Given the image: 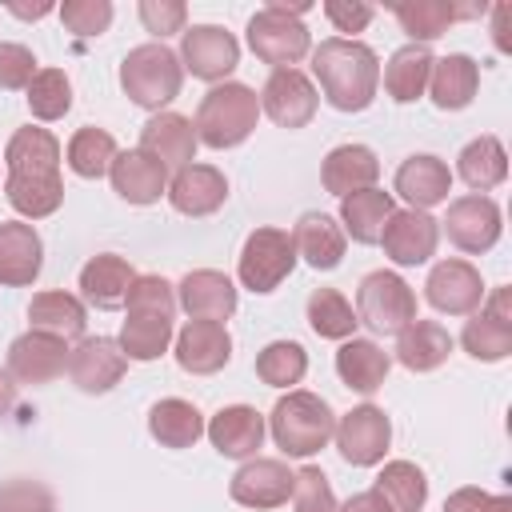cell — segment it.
<instances>
[{
  "instance_id": "cell-24",
  "label": "cell",
  "mask_w": 512,
  "mask_h": 512,
  "mask_svg": "<svg viewBox=\"0 0 512 512\" xmlns=\"http://www.w3.org/2000/svg\"><path fill=\"white\" fill-rule=\"evenodd\" d=\"M180 304L192 320H228L236 312V284L224 272L196 268L180 280Z\"/></svg>"
},
{
  "instance_id": "cell-21",
  "label": "cell",
  "mask_w": 512,
  "mask_h": 512,
  "mask_svg": "<svg viewBox=\"0 0 512 512\" xmlns=\"http://www.w3.org/2000/svg\"><path fill=\"white\" fill-rule=\"evenodd\" d=\"M40 264H44L40 232L32 224H20V220L0 224V284L24 288L40 276Z\"/></svg>"
},
{
  "instance_id": "cell-46",
  "label": "cell",
  "mask_w": 512,
  "mask_h": 512,
  "mask_svg": "<svg viewBox=\"0 0 512 512\" xmlns=\"http://www.w3.org/2000/svg\"><path fill=\"white\" fill-rule=\"evenodd\" d=\"M60 20L76 36H100L112 24V4L108 0H64Z\"/></svg>"
},
{
  "instance_id": "cell-54",
  "label": "cell",
  "mask_w": 512,
  "mask_h": 512,
  "mask_svg": "<svg viewBox=\"0 0 512 512\" xmlns=\"http://www.w3.org/2000/svg\"><path fill=\"white\" fill-rule=\"evenodd\" d=\"M508 20H512V8H508V4H496V28H492V32H496V48H500V52H508V48H512Z\"/></svg>"
},
{
  "instance_id": "cell-3",
  "label": "cell",
  "mask_w": 512,
  "mask_h": 512,
  "mask_svg": "<svg viewBox=\"0 0 512 512\" xmlns=\"http://www.w3.org/2000/svg\"><path fill=\"white\" fill-rule=\"evenodd\" d=\"M260 120V100L248 84H220L200 100L196 112V140L208 148H236L252 136Z\"/></svg>"
},
{
  "instance_id": "cell-37",
  "label": "cell",
  "mask_w": 512,
  "mask_h": 512,
  "mask_svg": "<svg viewBox=\"0 0 512 512\" xmlns=\"http://www.w3.org/2000/svg\"><path fill=\"white\" fill-rule=\"evenodd\" d=\"M392 12H396V20H400V28H404V32L412 36V44H416V40H436V36H444L456 16H476V12H484V4H480V8H452V4H444V0H412V4H396Z\"/></svg>"
},
{
  "instance_id": "cell-32",
  "label": "cell",
  "mask_w": 512,
  "mask_h": 512,
  "mask_svg": "<svg viewBox=\"0 0 512 512\" xmlns=\"http://www.w3.org/2000/svg\"><path fill=\"white\" fill-rule=\"evenodd\" d=\"M388 352L384 348H376L372 340H344L340 344V352H336V372H340V380L352 388V392H376L380 384H384V376H388Z\"/></svg>"
},
{
  "instance_id": "cell-6",
  "label": "cell",
  "mask_w": 512,
  "mask_h": 512,
  "mask_svg": "<svg viewBox=\"0 0 512 512\" xmlns=\"http://www.w3.org/2000/svg\"><path fill=\"white\" fill-rule=\"evenodd\" d=\"M308 4H268L260 8L252 20H248V44L252 52L264 60V64H276V68H292L296 60L308 56L312 40H308V28L300 24V12Z\"/></svg>"
},
{
  "instance_id": "cell-9",
  "label": "cell",
  "mask_w": 512,
  "mask_h": 512,
  "mask_svg": "<svg viewBox=\"0 0 512 512\" xmlns=\"http://www.w3.org/2000/svg\"><path fill=\"white\" fill-rule=\"evenodd\" d=\"M336 448L348 464L356 468H368V464H380L384 452H388V440H392V424L388 416L376 408V404H360L352 408L340 424H336Z\"/></svg>"
},
{
  "instance_id": "cell-33",
  "label": "cell",
  "mask_w": 512,
  "mask_h": 512,
  "mask_svg": "<svg viewBox=\"0 0 512 512\" xmlns=\"http://www.w3.org/2000/svg\"><path fill=\"white\" fill-rule=\"evenodd\" d=\"M392 212H396L392 196L380 188H364V192H352L340 200V220L356 244H380V232Z\"/></svg>"
},
{
  "instance_id": "cell-26",
  "label": "cell",
  "mask_w": 512,
  "mask_h": 512,
  "mask_svg": "<svg viewBox=\"0 0 512 512\" xmlns=\"http://www.w3.org/2000/svg\"><path fill=\"white\" fill-rule=\"evenodd\" d=\"M376 176H380V160H376V152L364 148V144H340V148H332V152L324 156V168H320L324 188H328L332 196H340V200L352 196V192L372 188Z\"/></svg>"
},
{
  "instance_id": "cell-1",
  "label": "cell",
  "mask_w": 512,
  "mask_h": 512,
  "mask_svg": "<svg viewBox=\"0 0 512 512\" xmlns=\"http://www.w3.org/2000/svg\"><path fill=\"white\" fill-rule=\"evenodd\" d=\"M8 180L4 196L20 216H52L64 204V180H60V144L48 128H20L8 140Z\"/></svg>"
},
{
  "instance_id": "cell-23",
  "label": "cell",
  "mask_w": 512,
  "mask_h": 512,
  "mask_svg": "<svg viewBox=\"0 0 512 512\" xmlns=\"http://www.w3.org/2000/svg\"><path fill=\"white\" fill-rule=\"evenodd\" d=\"M108 176H112V188H116L128 204H156L160 192L168 188V168H164L160 160H152L148 152H140V148L116 152Z\"/></svg>"
},
{
  "instance_id": "cell-51",
  "label": "cell",
  "mask_w": 512,
  "mask_h": 512,
  "mask_svg": "<svg viewBox=\"0 0 512 512\" xmlns=\"http://www.w3.org/2000/svg\"><path fill=\"white\" fill-rule=\"evenodd\" d=\"M444 512H512V496H488L480 488H460L444 500Z\"/></svg>"
},
{
  "instance_id": "cell-17",
  "label": "cell",
  "mask_w": 512,
  "mask_h": 512,
  "mask_svg": "<svg viewBox=\"0 0 512 512\" xmlns=\"http://www.w3.org/2000/svg\"><path fill=\"white\" fill-rule=\"evenodd\" d=\"M232 356V336L216 320H188L176 336V364L192 376H212L228 364Z\"/></svg>"
},
{
  "instance_id": "cell-44",
  "label": "cell",
  "mask_w": 512,
  "mask_h": 512,
  "mask_svg": "<svg viewBox=\"0 0 512 512\" xmlns=\"http://www.w3.org/2000/svg\"><path fill=\"white\" fill-rule=\"evenodd\" d=\"M28 108L36 120H60L72 108V84L60 68H40L28 84Z\"/></svg>"
},
{
  "instance_id": "cell-20",
  "label": "cell",
  "mask_w": 512,
  "mask_h": 512,
  "mask_svg": "<svg viewBox=\"0 0 512 512\" xmlns=\"http://www.w3.org/2000/svg\"><path fill=\"white\" fill-rule=\"evenodd\" d=\"M196 124L180 112H160L144 124L140 132V152H148L152 160H160L164 168H188L196 156Z\"/></svg>"
},
{
  "instance_id": "cell-40",
  "label": "cell",
  "mask_w": 512,
  "mask_h": 512,
  "mask_svg": "<svg viewBox=\"0 0 512 512\" xmlns=\"http://www.w3.org/2000/svg\"><path fill=\"white\" fill-rule=\"evenodd\" d=\"M376 492L388 500L392 512H420L428 500V480L412 460H392L376 476Z\"/></svg>"
},
{
  "instance_id": "cell-10",
  "label": "cell",
  "mask_w": 512,
  "mask_h": 512,
  "mask_svg": "<svg viewBox=\"0 0 512 512\" xmlns=\"http://www.w3.org/2000/svg\"><path fill=\"white\" fill-rule=\"evenodd\" d=\"M180 60L200 80H224L240 64V44L232 32H224L216 24H192V28H184Z\"/></svg>"
},
{
  "instance_id": "cell-39",
  "label": "cell",
  "mask_w": 512,
  "mask_h": 512,
  "mask_svg": "<svg viewBox=\"0 0 512 512\" xmlns=\"http://www.w3.org/2000/svg\"><path fill=\"white\" fill-rule=\"evenodd\" d=\"M168 340H172V316L128 312L116 344H120V352L128 360H156L160 352H168Z\"/></svg>"
},
{
  "instance_id": "cell-30",
  "label": "cell",
  "mask_w": 512,
  "mask_h": 512,
  "mask_svg": "<svg viewBox=\"0 0 512 512\" xmlns=\"http://www.w3.org/2000/svg\"><path fill=\"white\" fill-rule=\"evenodd\" d=\"M292 244H296V256H304V260H308L312 268H320V272L336 268L340 256H344V232H340V224H336L332 216H324V212H304V216L296 220Z\"/></svg>"
},
{
  "instance_id": "cell-53",
  "label": "cell",
  "mask_w": 512,
  "mask_h": 512,
  "mask_svg": "<svg viewBox=\"0 0 512 512\" xmlns=\"http://www.w3.org/2000/svg\"><path fill=\"white\" fill-rule=\"evenodd\" d=\"M336 512H392V508H388V500L372 488V492H356V496H348L344 504H336Z\"/></svg>"
},
{
  "instance_id": "cell-11",
  "label": "cell",
  "mask_w": 512,
  "mask_h": 512,
  "mask_svg": "<svg viewBox=\"0 0 512 512\" xmlns=\"http://www.w3.org/2000/svg\"><path fill=\"white\" fill-rule=\"evenodd\" d=\"M460 344H464L468 356L488 360V364L492 360H504L512 352V292L508 288H496L492 300H488V308L476 312L464 324Z\"/></svg>"
},
{
  "instance_id": "cell-43",
  "label": "cell",
  "mask_w": 512,
  "mask_h": 512,
  "mask_svg": "<svg viewBox=\"0 0 512 512\" xmlns=\"http://www.w3.org/2000/svg\"><path fill=\"white\" fill-rule=\"evenodd\" d=\"M308 372V356L296 340H272L260 356H256V376L268 384V388H292L300 384Z\"/></svg>"
},
{
  "instance_id": "cell-31",
  "label": "cell",
  "mask_w": 512,
  "mask_h": 512,
  "mask_svg": "<svg viewBox=\"0 0 512 512\" xmlns=\"http://www.w3.org/2000/svg\"><path fill=\"white\" fill-rule=\"evenodd\" d=\"M448 352H452V336L436 324V320H412L404 332H400V340H396V360L404 364V368H412V372H432V368H440L444 360H448Z\"/></svg>"
},
{
  "instance_id": "cell-50",
  "label": "cell",
  "mask_w": 512,
  "mask_h": 512,
  "mask_svg": "<svg viewBox=\"0 0 512 512\" xmlns=\"http://www.w3.org/2000/svg\"><path fill=\"white\" fill-rule=\"evenodd\" d=\"M36 72V56L24 44H0V88H28Z\"/></svg>"
},
{
  "instance_id": "cell-18",
  "label": "cell",
  "mask_w": 512,
  "mask_h": 512,
  "mask_svg": "<svg viewBox=\"0 0 512 512\" xmlns=\"http://www.w3.org/2000/svg\"><path fill=\"white\" fill-rule=\"evenodd\" d=\"M64 364H68V348L56 336L24 332L8 344V376L20 384H48L64 372Z\"/></svg>"
},
{
  "instance_id": "cell-7",
  "label": "cell",
  "mask_w": 512,
  "mask_h": 512,
  "mask_svg": "<svg viewBox=\"0 0 512 512\" xmlns=\"http://www.w3.org/2000/svg\"><path fill=\"white\" fill-rule=\"evenodd\" d=\"M416 320V296L396 272H368L356 292V324L380 336H400Z\"/></svg>"
},
{
  "instance_id": "cell-41",
  "label": "cell",
  "mask_w": 512,
  "mask_h": 512,
  "mask_svg": "<svg viewBox=\"0 0 512 512\" xmlns=\"http://www.w3.org/2000/svg\"><path fill=\"white\" fill-rule=\"evenodd\" d=\"M308 324L324 340H348L356 332V312L336 288H316L308 296Z\"/></svg>"
},
{
  "instance_id": "cell-29",
  "label": "cell",
  "mask_w": 512,
  "mask_h": 512,
  "mask_svg": "<svg viewBox=\"0 0 512 512\" xmlns=\"http://www.w3.org/2000/svg\"><path fill=\"white\" fill-rule=\"evenodd\" d=\"M132 280H136L132 264H128L124 256H112V252L92 256V260L80 268V292H84V300L96 304V308H120L124 296H128V288H132Z\"/></svg>"
},
{
  "instance_id": "cell-34",
  "label": "cell",
  "mask_w": 512,
  "mask_h": 512,
  "mask_svg": "<svg viewBox=\"0 0 512 512\" xmlns=\"http://www.w3.org/2000/svg\"><path fill=\"white\" fill-rule=\"evenodd\" d=\"M28 320H32V332H44V336H56V340H72L88 324L84 304L76 296H68V292H40V296H32Z\"/></svg>"
},
{
  "instance_id": "cell-14",
  "label": "cell",
  "mask_w": 512,
  "mask_h": 512,
  "mask_svg": "<svg viewBox=\"0 0 512 512\" xmlns=\"http://www.w3.org/2000/svg\"><path fill=\"white\" fill-rule=\"evenodd\" d=\"M444 228L460 252H488L500 240V208L488 196H460L448 204Z\"/></svg>"
},
{
  "instance_id": "cell-42",
  "label": "cell",
  "mask_w": 512,
  "mask_h": 512,
  "mask_svg": "<svg viewBox=\"0 0 512 512\" xmlns=\"http://www.w3.org/2000/svg\"><path fill=\"white\" fill-rule=\"evenodd\" d=\"M112 160H116V140L104 128H80L68 140V168L84 180L104 176L112 168Z\"/></svg>"
},
{
  "instance_id": "cell-55",
  "label": "cell",
  "mask_w": 512,
  "mask_h": 512,
  "mask_svg": "<svg viewBox=\"0 0 512 512\" xmlns=\"http://www.w3.org/2000/svg\"><path fill=\"white\" fill-rule=\"evenodd\" d=\"M16 408V380L8 376V368H0V416H8Z\"/></svg>"
},
{
  "instance_id": "cell-27",
  "label": "cell",
  "mask_w": 512,
  "mask_h": 512,
  "mask_svg": "<svg viewBox=\"0 0 512 512\" xmlns=\"http://www.w3.org/2000/svg\"><path fill=\"white\" fill-rule=\"evenodd\" d=\"M396 192L416 208H432V204H444L448 192H452V172L444 160L420 152V156H408L400 168H396Z\"/></svg>"
},
{
  "instance_id": "cell-8",
  "label": "cell",
  "mask_w": 512,
  "mask_h": 512,
  "mask_svg": "<svg viewBox=\"0 0 512 512\" xmlns=\"http://www.w3.org/2000/svg\"><path fill=\"white\" fill-rule=\"evenodd\" d=\"M296 268V244H292V232L284 228H256L248 240H244V252H240V284L252 288V292H272L280 288V280Z\"/></svg>"
},
{
  "instance_id": "cell-49",
  "label": "cell",
  "mask_w": 512,
  "mask_h": 512,
  "mask_svg": "<svg viewBox=\"0 0 512 512\" xmlns=\"http://www.w3.org/2000/svg\"><path fill=\"white\" fill-rule=\"evenodd\" d=\"M140 20L152 36H172V32H184V20H188V8L180 0H140Z\"/></svg>"
},
{
  "instance_id": "cell-28",
  "label": "cell",
  "mask_w": 512,
  "mask_h": 512,
  "mask_svg": "<svg viewBox=\"0 0 512 512\" xmlns=\"http://www.w3.org/2000/svg\"><path fill=\"white\" fill-rule=\"evenodd\" d=\"M428 88H432V104L444 108V112H460L472 104L476 88H480V68L472 56L464 52H452L444 60L432 64V76H428Z\"/></svg>"
},
{
  "instance_id": "cell-36",
  "label": "cell",
  "mask_w": 512,
  "mask_h": 512,
  "mask_svg": "<svg viewBox=\"0 0 512 512\" xmlns=\"http://www.w3.org/2000/svg\"><path fill=\"white\" fill-rule=\"evenodd\" d=\"M148 432H152L164 448H192V444L200 440V432H204V420H200L196 404L172 396V400L152 404V412H148Z\"/></svg>"
},
{
  "instance_id": "cell-4",
  "label": "cell",
  "mask_w": 512,
  "mask_h": 512,
  "mask_svg": "<svg viewBox=\"0 0 512 512\" xmlns=\"http://www.w3.org/2000/svg\"><path fill=\"white\" fill-rule=\"evenodd\" d=\"M336 432L332 408L316 392H288L272 408V440L288 456H312L320 452Z\"/></svg>"
},
{
  "instance_id": "cell-12",
  "label": "cell",
  "mask_w": 512,
  "mask_h": 512,
  "mask_svg": "<svg viewBox=\"0 0 512 512\" xmlns=\"http://www.w3.org/2000/svg\"><path fill=\"white\" fill-rule=\"evenodd\" d=\"M424 296L436 312H448V316H468L484 304V284H480V272L468 264V260H444L428 272V284H424Z\"/></svg>"
},
{
  "instance_id": "cell-56",
  "label": "cell",
  "mask_w": 512,
  "mask_h": 512,
  "mask_svg": "<svg viewBox=\"0 0 512 512\" xmlns=\"http://www.w3.org/2000/svg\"><path fill=\"white\" fill-rule=\"evenodd\" d=\"M12 12H16V16H32V20H36V16H48V12H52V4H32V8L12 4Z\"/></svg>"
},
{
  "instance_id": "cell-35",
  "label": "cell",
  "mask_w": 512,
  "mask_h": 512,
  "mask_svg": "<svg viewBox=\"0 0 512 512\" xmlns=\"http://www.w3.org/2000/svg\"><path fill=\"white\" fill-rule=\"evenodd\" d=\"M432 52L424 44H404L392 52L388 68H384V88L396 104H408L416 100L424 88H428V76H432Z\"/></svg>"
},
{
  "instance_id": "cell-52",
  "label": "cell",
  "mask_w": 512,
  "mask_h": 512,
  "mask_svg": "<svg viewBox=\"0 0 512 512\" xmlns=\"http://www.w3.org/2000/svg\"><path fill=\"white\" fill-rule=\"evenodd\" d=\"M324 16L340 32H364L368 20H372V4H360V0H328L324 4Z\"/></svg>"
},
{
  "instance_id": "cell-22",
  "label": "cell",
  "mask_w": 512,
  "mask_h": 512,
  "mask_svg": "<svg viewBox=\"0 0 512 512\" xmlns=\"http://www.w3.org/2000/svg\"><path fill=\"white\" fill-rule=\"evenodd\" d=\"M168 200L184 216H212L228 200V180L212 164H188V168L176 172V180L168 188Z\"/></svg>"
},
{
  "instance_id": "cell-5",
  "label": "cell",
  "mask_w": 512,
  "mask_h": 512,
  "mask_svg": "<svg viewBox=\"0 0 512 512\" xmlns=\"http://www.w3.org/2000/svg\"><path fill=\"white\" fill-rule=\"evenodd\" d=\"M120 84L140 108H164L168 100L180 96L184 84V64L172 48L164 44H140L124 56L120 64Z\"/></svg>"
},
{
  "instance_id": "cell-2",
  "label": "cell",
  "mask_w": 512,
  "mask_h": 512,
  "mask_svg": "<svg viewBox=\"0 0 512 512\" xmlns=\"http://www.w3.org/2000/svg\"><path fill=\"white\" fill-rule=\"evenodd\" d=\"M312 76L320 80L336 112H364L376 96L380 64L368 44L332 36V40H320V48L312 52Z\"/></svg>"
},
{
  "instance_id": "cell-48",
  "label": "cell",
  "mask_w": 512,
  "mask_h": 512,
  "mask_svg": "<svg viewBox=\"0 0 512 512\" xmlns=\"http://www.w3.org/2000/svg\"><path fill=\"white\" fill-rule=\"evenodd\" d=\"M0 512H56V500L40 480H8L0 484Z\"/></svg>"
},
{
  "instance_id": "cell-16",
  "label": "cell",
  "mask_w": 512,
  "mask_h": 512,
  "mask_svg": "<svg viewBox=\"0 0 512 512\" xmlns=\"http://www.w3.org/2000/svg\"><path fill=\"white\" fill-rule=\"evenodd\" d=\"M316 88L304 72L296 68H276L264 84V112L280 124V128H304L312 116H316Z\"/></svg>"
},
{
  "instance_id": "cell-13",
  "label": "cell",
  "mask_w": 512,
  "mask_h": 512,
  "mask_svg": "<svg viewBox=\"0 0 512 512\" xmlns=\"http://www.w3.org/2000/svg\"><path fill=\"white\" fill-rule=\"evenodd\" d=\"M124 368H128V356L108 336H84L68 352V372H72V384L80 392H108V388H116Z\"/></svg>"
},
{
  "instance_id": "cell-47",
  "label": "cell",
  "mask_w": 512,
  "mask_h": 512,
  "mask_svg": "<svg viewBox=\"0 0 512 512\" xmlns=\"http://www.w3.org/2000/svg\"><path fill=\"white\" fill-rule=\"evenodd\" d=\"M292 500H296V512H336V496H332V484L320 468H300L296 472V484H292Z\"/></svg>"
},
{
  "instance_id": "cell-25",
  "label": "cell",
  "mask_w": 512,
  "mask_h": 512,
  "mask_svg": "<svg viewBox=\"0 0 512 512\" xmlns=\"http://www.w3.org/2000/svg\"><path fill=\"white\" fill-rule=\"evenodd\" d=\"M208 440H212V448L220 456L244 460V456H252L264 444V416L256 408H248V404H228V408H220L212 416Z\"/></svg>"
},
{
  "instance_id": "cell-15",
  "label": "cell",
  "mask_w": 512,
  "mask_h": 512,
  "mask_svg": "<svg viewBox=\"0 0 512 512\" xmlns=\"http://www.w3.org/2000/svg\"><path fill=\"white\" fill-rule=\"evenodd\" d=\"M436 240H440V224L428 216V212H416V208H404V212H392L384 232H380V244L388 252L392 264H424L432 252H436Z\"/></svg>"
},
{
  "instance_id": "cell-38",
  "label": "cell",
  "mask_w": 512,
  "mask_h": 512,
  "mask_svg": "<svg viewBox=\"0 0 512 512\" xmlns=\"http://www.w3.org/2000/svg\"><path fill=\"white\" fill-rule=\"evenodd\" d=\"M460 176L476 192H488V188L504 184V176H508L504 144L496 136H476L472 144H464V152H460Z\"/></svg>"
},
{
  "instance_id": "cell-45",
  "label": "cell",
  "mask_w": 512,
  "mask_h": 512,
  "mask_svg": "<svg viewBox=\"0 0 512 512\" xmlns=\"http://www.w3.org/2000/svg\"><path fill=\"white\" fill-rule=\"evenodd\" d=\"M128 312H152V316H172L176 312V292L164 276H136L128 296H124Z\"/></svg>"
},
{
  "instance_id": "cell-19",
  "label": "cell",
  "mask_w": 512,
  "mask_h": 512,
  "mask_svg": "<svg viewBox=\"0 0 512 512\" xmlns=\"http://www.w3.org/2000/svg\"><path fill=\"white\" fill-rule=\"evenodd\" d=\"M292 484H296V472H288L284 460H248L232 476L228 492L244 508H280L292 496Z\"/></svg>"
}]
</instances>
